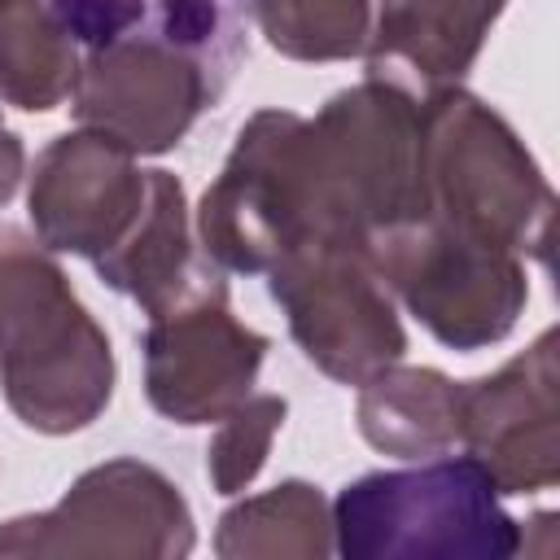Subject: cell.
I'll return each instance as SVG.
<instances>
[{
  "label": "cell",
  "mask_w": 560,
  "mask_h": 560,
  "mask_svg": "<svg viewBox=\"0 0 560 560\" xmlns=\"http://www.w3.org/2000/svg\"><path fill=\"white\" fill-rule=\"evenodd\" d=\"M306 241H372L424 214L420 192V101L385 74L341 88L306 118Z\"/></svg>",
  "instance_id": "obj_2"
},
{
  "label": "cell",
  "mask_w": 560,
  "mask_h": 560,
  "mask_svg": "<svg viewBox=\"0 0 560 560\" xmlns=\"http://www.w3.org/2000/svg\"><path fill=\"white\" fill-rule=\"evenodd\" d=\"M92 267L114 293L131 298L149 319L228 293L223 267L192 236V214L179 175L162 166L149 171L144 206L127 228V236L101 258H92Z\"/></svg>",
  "instance_id": "obj_13"
},
{
  "label": "cell",
  "mask_w": 560,
  "mask_h": 560,
  "mask_svg": "<svg viewBox=\"0 0 560 560\" xmlns=\"http://www.w3.org/2000/svg\"><path fill=\"white\" fill-rule=\"evenodd\" d=\"M459 442L499 494H538L560 481L556 328H542L499 372L459 381Z\"/></svg>",
  "instance_id": "obj_10"
},
{
  "label": "cell",
  "mask_w": 560,
  "mask_h": 560,
  "mask_svg": "<svg viewBox=\"0 0 560 560\" xmlns=\"http://www.w3.org/2000/svg\"><path fill=\"white\" fill-rule=\"evenodd\" d=\"M105 328L70 289L52 249L0 228V394L9 411L48 438L88 429L114 398Z\"/></svg>",
  "instance_id": "obj_1"
},
{
  "label": "cell",
  "mask_w": 560,
  "mask_h": 560,
  "mask_svg": "<svg viewBox=\"0 0 560 560\" xmlns=\"http://www.w3.org/2000/svg\"><path fill=\"white\" fill-rule=\"evenodd\" d=\"M214 101L219 92L206 70L144 31L88 48L70 92L79 127L114 136L136 158L171 153Z\"/></svg>",
  "instance_id": "obj_9"
},
{
  "label": "cell",
  "mask_w": 560,
  "mask_h": 560,
  "mask_svg": "<svg viewBox=\"0 0 560 560\" xmlns=\"http://www.w3.org/2000/svg\"><path fill=\"white\" fill-rule=\"evenodd\" d=\"M420 192L429 219L534 262L551 258L556 192L542 166L503 114L459 83L420 101Z\"/></svg>",
  "instance_id": "obj_3"
},
{
  "label": "cell",
  "mask_w": 560,
  "mask_h": 560,
  "mask_svg": "<svg viewBox=\"0 0 560 560\" xmlns=\"http://www.w3.org/2000/svg\"><path fill=\"white\" fill-rule=\"evenodd\" d=\"M472 455L363 472L332 499V551L346 560H508L525 547Z\"/></svg>",
  "instance_id": "obj_4"
},
{
  "label": "cell",
  "mask_w": 560,
  "mask_h": 560,
  "mask_svg": "<svg viewBox=\"0 0 560 560\" xmlns=\"http://www.w3.org/2000/svg\"><path fill=\"white\" fill-rule=\"evenodd\" d=\"M284 416L289 402L280 394H249L223 420H214V438L206 446V477L214 494H241L262 472Z\"/></svg>",
  "instance_id": "obj_20"
},
{
  "label": "cell",
  "mask_w": 560,
  "mask_h": 560,
  "mask_svg": "<svg viewBox=\"0 0 560 560\" xmlns=\"http://www.w3.org/2000/svg\"><path fill=\"white\" fill-rule=\"evenodd\" d=\"M262 276L298 350L324 376L359 385L402 359L407 332L368 249L341 241H302Z\"/></svg>",
  "instance_id": "obj_7"
},
{
  "label": "cell",
  "mask_w": 560,
  "mask_h": 560,
  "mask_svg": "<svg viewBox=\"0 0 560 560\" xmlns=\"http://www.w3.org/2000/svg\"><path fill=\"white\" fill-rule=\"evenodd\" d=\"M332 551V503L311 481H280L232 503L214 529L219 560H324Z\"/></svg>",
  "instance_id": "obj_16"
},
{
  "label": "cell",
  "mask_w": 560,
  "mask_h": 560,
  "mask_svg": "<svg viewBox=\"0 0 560 560\" xmlns=\"http://www.w3.org/2000/svg\"><path fill=\"white\" fill-rule=\"evenodd\" d=\"M368 258L385 289L442 346L464 354L503 341L529 302L521 254L464 236L429 214L381 232Z\"/></svg>",
  "instance_id": "obj_5"
},
{
  "label": "cell",
  "mask_w": 560,
  "mask_h": 560,
  "mask_svg": "<svg viewBox=\"0 0 560 560\" xmlns=\"http://www.w3.org/2000/svg\"><path fill=\"white\" fill-rule=\"evenodd\" d=\"M22 175H26V149H22V136L9 131L4 118H0V210L13 201Z\"/></svg>",
  "instance_id": "obj_22"
},
{
  "label": "cell",
  "mask_w": 560,
  "mask_h": 560,
  "mask_svg": "<svg viewBox=\"0 0 560 560\" xmlns=\"http://www.w3.org/2000/svg\"><path fill=\"white\" fill-rule=\"evenodd\" d=\"M197 547L192 508L179 486L144 459H105L35 516L0 525V556L179 560Z\"/></svg>",
  "instance_id": "obj_6"
},
{
  "label": "cell",
  "mask_w": 560,
  "mask_h": 560,
  "mask_svg": "<svg viewBox=\"0 0 560 560\" xmlns=\"http://www.w3.org/2000/svg\"><path fill=\"white\" fill-rule=\"evenodd\" d=\"M249 13L289 61H350L372 39V0H249Z\"/></svg>",
  "instance_id": "obj_18"
},
{
  "label": "cell",
  "mask_w": 560,
  "mask_h": 560,
  "mask_svg": "<svg viewBox=\"0 0 560 560\" xmlns=\"http://www.w3.org/2000/svg\"><path fill=\"white\" fill-rule=\"evenodd\" d=\"M140 346L149 407L184 429L214 424L245 402L271 350L262 332L232 315L228 293L149 319Z\"/></svg>",
  "instance_id": "obj_11"
},
{
  "label": "cell",
  "mask_w": 560,
  "mask_h": 560,
  "mask_svg": "<svg viewBox=\"0 0 560 560\" xmlns=\"http://www.w3.org/2000/svg\"><path fill=\"white\" fill-rule=\"evenodd\" d=\"M508 0H372L368 70H407L411 79L442 88L459 83L481 57Z\"/></svg>",
  "instance_id": "obj_14"
},
{
  "label": "cell",
  "mask_w": 560,
  "mask_h": 560,
  "mask_svg": "<svg viewBox=\"0 0 560 560\" xmlns=\"http://www.w3.org/2000/svg\"><path fill=\"white\" fill-rule=\"evenodd\" d=\"M83 48L61 31L44 0H0V101L48 114L70 101Z\"/></svg>",
  "instance_id": "obj_17"
},
{
  "label": "cell",
  "mask_w": 560,
  "mask_h": 560,
  "mask_svg": "<svg viewBox=\"0 0 560 560\" xmlns=\"http://www.w3.org/2000/svg\"><path fill=\"white\" fill-rule=\"evenodd\" d=\"M44 4L83 52L140 31L149 18V0H44Z\"/></svg>",
  "instance_id": "obj_21"
},
{
  "label": "cell",
  "mask_w": 560,
  "mask_h": 560,
  "mask_svg": "<svg viewBox=\"0 0 560 560\" xmlns=\"http://www.w3.org/2000/svg\"><path fill=\"white\" fill-rule=\"evenodd\" d=\"M302 131V114L258 109L236 131L214 184L201 192L192 232L223 271L262 276L311 236Z\"/></svg>",
  "instance_id": "obj_8"
},
{
  "label": "cell",
  "mask_w": 560,
  "mask_h": 560,
  "mask_svg": "<svg viewBox=\"0 0 560 560\" xmlns=\"http://www.w3.org/2000/svg\"><path fill=\"white\" fill-rule=\"evenodd\" d=\"M245 26H249V0H149V18L140 31L197 61L214 83V92L223 96V88L232 83L236 66L249 52Z\"/></svg>",
  "instance_id": "obj_19"
},
{
  "label": "cell",
  "mask_w": 560,
  "mask_h": 560,
  "mask_svg": "<svg viewBox=\"0 0 560 560\" xmlns=\"http://www.w3.org/2000/svg\"><path fill=\"white\" fill-rule=\"evenodd\" d=\"M149 171L136 153L105 131L74 127L57 136L31 171L26 214L52 254L101 258L114 249L144 206Z\"/></svg>",
  "instance_id": "obj_12"
},
{
  "label": "cell",
  "mask_w": 560,
  "mask_h": 560,
  "mask_svg": "<svg viewBox=\"0 0 560 560\" xmlns=\"http://www.w3.org/2000/svg\"><path fill=\"white\" fill-rule=\"evenodd\" d=\"M359 433L394 459H433L459 442V381L438 368L389 363L359 381Z\"/></svg>",
  "instance_id": "obj_15"
}]
</instances>
